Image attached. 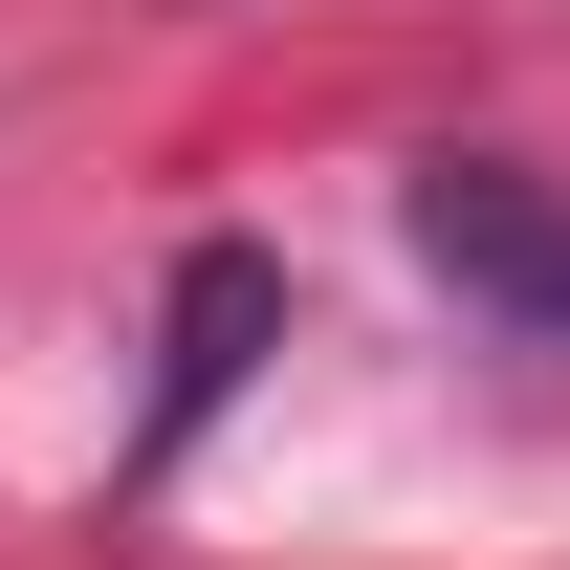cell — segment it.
I'll list each match as a JSON object with an SVG mask.
<instances>
[{
  "label": "cell",
  "mask_w": 570,
  "mask_h": 570,
  "mask_svg": "<svg viewBox=\"0 0 570 570\" xmlns=\"http://www.w3.org/2000/svg\"><path fill=\"white\" fill-rule=\"evenodd\" d=\"M417 264L461 285V307H504L527 352H570V219L504 176V154H417Z\"/></svg>",
  "instance_id": "1"
},
{
  "label": "cell",
  "mask_w": 570,
  "mask_h": 570,
  "mask_svg": "<svg viewBox=\"0 0 570 570\" xmlns=\"http://www.w3.org/2000/svg\"><path fill=\"white\" fill-rule=\"evenodd\" d=\"M264 307H285V285L242 264V242H198V264H176V373H154V461H176V439H198L219 395H242V352H264Z\"/></svg>",
  "instance_id": "2"
}]
</instances>
